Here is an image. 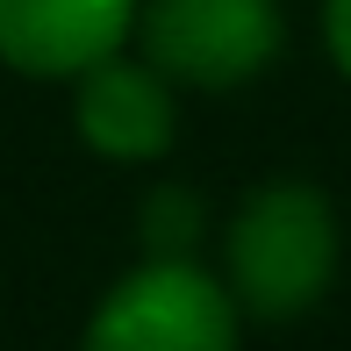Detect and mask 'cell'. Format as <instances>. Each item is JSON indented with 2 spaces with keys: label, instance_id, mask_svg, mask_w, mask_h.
Segmentation results:
<instances>
[{
  "label": "cell",
  "instance_id": "cell-1",
  "mask_svg": "<svg viewBox=\"0 0 351 351\" xmlns=\"http://www.w3.org/2000/svg\"><path fill=\"white\" fill-rule=\"evenodd\" d=\"M344 258V230L323 186L308 180H265L237 201L222 230V287L258 323H294L330 294Z\"/></svg>",
  "mask_w": 351,
  "mask_h": 351
},
{
  "label": "cell",
  "instance_id": "cell-3",
  "mask_svg": "<svg viewBox=\"0 0 351 351\" xmlns=\"http://www.w3.org/2000/svg\"><path fill=\"white\" fill-rule=\"evenodd\" d=\"M136 43L172 86L230 93L273 72L287 22H280V0H143Z\"/></svg>",
  "mask_w": 351,
  "mask_h": 351
},
{
  "label": "cell",
  "instance_id": "cell-5",
  "mask_svg": "<svg viewBox=\"0 0 351 351\" xmlns=\"http://www.w3.org/2000/svg\"><path fill=\"white\" fill-rule=\"evenodd\" d=\"M143 0H0V58L22 79H79L136 36Z\"/></svg>",
  "mask_w": 351,
  "mask_h": 351
},
{
  "label": "cell",
  "instance_id": "cell-2",
  "mask_svg": "<svg viewBox=\"0 0 351 351\" xmlns=\"http://www.w3.org/2000/svg\"><path fill=\"white\" fill-rule=\"evenodd\" d=\"M244 308L201 258H143L101 294L79 351H237Z\"/></svg>",
  "mask_w": 351,
  "mask_h": 351
},
{
  "label": "cell",
  "instance_id": "cell-6",
  "mask_svg": "<svg viewBox=\"0 0 351 351\" xmlns=\"http://www.w3.org/2000/svg\"><path fill=\"white\" fill-rule=\"evenodd\" d=\"M201 201L186 194V186H158L151 201H143V258H194L201 244Z\"/></svg>",
  "mask_w": 351,
  "mask_h": 351
},
{
  "label": "cell",
  "instance_id": "cell-4",
  "mask_svg": "<svg viewBox=\"0 0 351 351\" xmlns=\"http://www.w3.org/2000/svg\"><path fill=\"white\" fill-rule=\"evenodd\" d=\"M72 130L115 165H151L180 136V86L151 58H101L72 79Z\"/></svg>",
  "mask_w": 351,
  "mask_h": 351
},
{
  "label": "cell",
  "instance_id": "cell-7",
  "mask_svg": "<svg viewBox=\"0 0 351 351\" xmlns=\"http://www.w3.org/2000/svg\"><path fill=\"white\" fill-rule=\"evenodd\" d=\"M323 43H330V58H337V72L351 79V0H330L323 8Z\"/></svg>",
  "mask_w": 351,
  "mask_h": 351
}]
</instances>
